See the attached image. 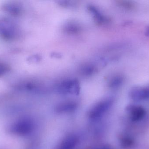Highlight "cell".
<instances>
[{
  "label": "cell",
  "instance_id": "obj_1",
  "mask_svg": "<svg viewBox=\"0 0 149 149\" xmlns=\"http://www.w3.org/2000/svg\"><path fill=\"white\" fill-rule=\"evenodd\" d=\"M19 29L13 21L8 18L0 19V36L3 39L11 41L19 36Z\"/></svg>",
  "mask_w": 149,
  "mask_h": 149
},
{
  "label": "cell",
  "instance_id": "obj_2",
  "mask_svg": "<svg viewBox=\"0 0 149 149\" xmlns=\"http://www.w3.org/2000/svg\"><path fill=\"white\" fill-rule=\"evenodd\" d=\"M113 104L112 99H107L95 104L89 111L88 117L93 120H99L110 109Z\"/></svg>",
  "mask_w": 149,
  "mask_h": 149
},
{
  "label": "cell",
  "instance_id": "obj_3",
  "mask_svg": "<svg viewBox=\"0 0 149 149\" xmlns=\"http://www.w3.org/2000/svg\"><path fill=\"white\" fill-rule=\"evenodd\" d=\"M34 128L33 122L29 118H24L16 122L12 125L10 130L15 134L25 136L31 134Z\"/></svg>",
  "mask_w": 149,
  "mask_h": 149
},
{
  "label": "cell",
  "instance_id": "obj_4",
  "mask_svg": "<svg viewBox=\"0 0 149 149\" xmlns=\"http://www.w3.org/2000/svg\"><path fill=\"white\" fill-rule=\"evenodd\" d=\"M58 90L63 94L77 95L79 93L80 86L79 81L73 79L63 81L58 86Z\"/></svg>",
  "mask_w": 149,
  "mask_h": 149
},
{
  "label": "cell",
  "instance_id": "obj_5",
  "mask_svg": "<svg viewBox=\"0 0 149 149\" xmlns=\"http://www.w3.org/2000/svg\"><path fill=\"white\" fill-rule=\"evenodd\" d=\"M130 95L135 101H141L149 99V87H136L131 90Z\"/></svg>",
  "mask_w": 149,
  "mask_h": 149
},
{
  "label": "cell",
  "instance_id": "obj_6",
  "mask_svg": "<svg viewBox=\"0 0 149 149\" xmlns=\"http://www.w3.org/2000/svg\"><path fill=\"white\" fill-rule=\"evenodd\" d=\"M79 138L75 134L67 136L60 143L58 149H74L78 145Z\"/></svg>",
  "mask_w": 149,
  "mask_h": 149
},
{
  "label": "cell",
  "instance_id": "obj_7",
  "mask_svg": "<svg viewBox=\"0 0 149 149\" xmlns=\"http://www.w3.org/2000/svg\"><path fill=\"white\" fill-rule=\"evenodd\" d=\"M128 110L130 118L133 121H137L141 120L146 113L144 108L139 106H130L128 107Z\"/></svg>",
  "mask_w": 149,
  "mask_h": 149
},
{
  "label": "cell",
  "instance_id": "obj_8",
  "mask_svg": "<svg viewBox=\"0 0 149 149\" xmlns=\"http://www.w3.org/2000/svg\"><path fill=\"white\" fill-rule=\"evenodd\" d=\"M77 106L78 105L74 101H65L57 106L56 107V111L58 113H67L76 110Z\"/></svg>",
  "mask_w": 149,
  "mask_h": 149
},
{
  "label": "cell",
  "instance_id": "obj_9",
  "mask_svg": "<svg viewBox=\"0 0 149 149\" xmlns=\"http://www.w3.org/2000/svg\"><path fill=\"white\" fill-rule=\"evenodd\" d=\"M88 10L93 14L95 21L99 24H107L109 22L107 17L105 16L99 10L93 5H89L88 7Z\"/></svg>",
  "mask_w": 149,
  "mask_h": 149
},
{
  "label": "cell",
  "instance_id": "obj_10",
  "mask_svg": "<svg viewBox=\"0 0 149 149\" xmlns=\"http://www.w3.org/2000/svg\"><path fill=\"white\" fill-rule=\"evenodd\" d=\"M2 9L7 13L14 16H18L22 14V8L17 3H9L3 4Z\"/></svg>",
  "mask_w": 149,
  "mask_h": 149
},
{
  "label": "cell",
  "instance_id": "obj_11",
  "mask_svg": "<svg viewBox=\"0 0 149 149\" xmlns=\"http://www.w3.org/2000/svg\"><path fill=\"white\" fill-rule=\"evenodd\" d=\"M97 71V68L94 65L87 64L81 68L80 73L84 76H88L93 75Z\"/></svg>",
  "mask_w": 149,
  "mask_h": 149
},
{
  "label": "cell",
  "instance_id": "obj_12",
  "mask_svg": "<svg viewBox=\"0 0 149 149\" xmlns=\"http://www.w3.org/2000/svg\"><path fill=\"white\" fill-rule=\"evenodd\" d=\"M64 30L68 34H75L80 31L81 28L78 24L70 23L65 25L64 28Z\"/></svg>",
  "mask_w": 149,
  "mask_h": 149
},
{
  "label": "cell",
  "instance_id": "obj_13",
  "mask_svg": "<svg viewBox=\"0 0 149 149\" xmlns=\"http://www.w3.org/2000/svg\"><path fill=\"white\" fill-rule=\"evenodd\" d=\"M124 81L122 76L118 75L113 77L109 82V87L112 88H116L120 86Z\"/></svg>",
  "mask_w": 149,
  "mask_h": 149
},
{
  "label": "cell",
  "instance_id": "obj_14",
  "mask_svg": "<svg viewBox=\"0 0 149 149\" xmlns=\"http://www.w3.org/2000/svg\"><path fill=\"white\" fill-rule=\"evenodd\" d=\"M122 146L125 148H130L134 145V143L132 139L128 136H123L121 138Z\"/></svg>",
  "mask_w": 149,
  "mask_h": 149
},
{
  "label": "cell",
  "instance_id": "obj_15",
  "mask_svg": "<svg viewBox=\"0 0 149 149\" xmlns=\"http://www.w3.org/2000/svg\"><path fill=\"white\" fill-rule=\"evenodd\" d=\"M119 6L127 10H133L135 8L134 3L130 1H118Z\"/></svg>",
  "mask_w": 149,
  "mask_h": 149
},
{
  "label": "cell",
  "instance_id": "obj_16",
  "mask_svg": "<svg viewBox=\"0 0 149 149\" xmlns=\"http://www.w3.org/2000/svg\"><path fill=\"white\" fill-rule=\"evenodd\" d=\"M10 67L4 63H0V77L3 76L10 71Z\"/></svg>",
  "mask_w": 149,
  "mask_h": 149
},
{
  "label": "cell",
  "instance_id": "obj_17",
  "mask_svg": "<svg viewBox=\"0 0 149 149\" xmlns=\"http://www.w3.org/2000/svg\"><path fill=\"white\" fill-rule=\"evenodd\" d=\"M145 34V35H146L147 36L149 37V26L147 28V29H146Z\"/></svg>",
  "mask_w": 149,
  "mask_h": 149
},
{
  "label": "cell",
  "instance_id": "obj_18",
  "mask_svg": "<svg viewBox=\"0 0 149 149\" xmlns=\"http://www.w3.org/2000/svg\"><path fill=\"white\" fill-rule=\"evenodd\" d=\"M111 149L108 146H104V147H101V148H98L97 149Z\"/></svg>",
  "mask_w": 149,
  "mask_h": 149
}]
</instances>
